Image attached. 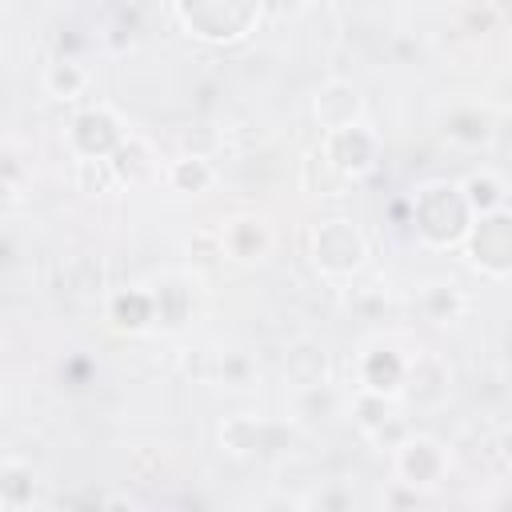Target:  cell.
I'll return each instance as SVG.
<instances>
[{
    "label": "cell",
    "instance_id": "8fae6325",
    "mask_svg": "<svg viewBox=\"0 0 512 512\" xmlns=\"http://www.w3.org/2000/svg\"><path fill=\"white\" fill-rule=\"evenodd\" d=\"M284 376L296 384V388H312V384H324L328 380V356L320 344L312 340H300L288 348L284 356Z\"/></svg>",
    "mask_w": 512,
    "mask_h": 512
},
{
    "label": "cell",
    "instance_id": "484cf974",
    "mask_svg": "<svg viewBox=\"0 0 512 512\" xmlns=\"http://www.w3.org/2000/svg\"><path fill=\"white\" fill-rule=\"evenodd\" d=\"M356 412H360V424H364V432H372L376 424H384L392 412H388V396H380V392H368L364 388V396L356 400Z\"/></svg>",
    "mask_w": 512,
    "mask_h": 512
},
{
    "label": "cell",
    "instance_id": "d4e9b609",
    "mask_svg": "<svg viewBox=\"0 0 512 512\" xmlns=\"http://www.w3.org/2000/svg\"><path fill=\"white\" fill-rule=\"evenodd\" d=\"M332 408H336V396H332L328 380L312 384V388H300V412L304 416H332Z\"/></svg>",
    "mask_w": 512,
    "mask_h": 512
},
{
    "label": "cell",
    "instance_id": "d6986e66",
    "mask_svg": "<svg viewBox=\"0 0 512 512\" xmlns=\"http://www.w3.org/2000/svg\"><path fill=\"white\" fill-rule=\"evenodd\" d=\"M420 304H424L428 320H436V324H448V320H456L464 312V296H460L456 284H428L420 292Z\"/></svg>",
    "mask_w": 512,
    "mask_h": 512
},
{
    "label": "cell",
    "instance_id": "277c9868",
    "mask_svg": "<svg viewBox=\"0 0 512 512\" xmlns=\"http://www.w3.org/2000/svg\"><path fill=\"white\" fill-rule=\"evenodd\" d=\"M364 256H368V244H364V236H360V228L352 220H324L312 232V260L328 276L356 272L364 264Z\"/></svg>",
    "mask_w": 512,
    "mask_h": 512
},
{
    "label": "cell",
    "instance_id": "4fadbf2b",
    "mask_svg": "<svg viewBox=\"0 0 512 512\" xmlns=\"http://www.w3.org/2000/svg\"><path fill=\"white\" fill-rule=\"evenodd\" d=\"M108 316L116 320V328H144L148 320H156V304H152V292H140V288H128V292H116L108 300Z\"/></svg>",
    "mask_w": 512,
    "mask_h": 512
},
{
    "label": "cell",
    "instance_id": "7c38bea8",
    "mask_svg": "<svg viewBox=\"0 0 512 512\" xmlns=\"http://www.w3.org/2000/svg\"><path fill=\"white\" fill-rule=\"evenodd\" d=\"M444 380H448V372H444L440 360H432V356H416V364H408L404 392H408L416 404H432V400H440Z\"/></svg>",
    "mask_w": 512,
    "mask_h": 512
},
{
    "label": "cell",
    "instance_id": "44dd1931",
    "mask_svg": "<svg viewBox=\"0 0 512 512\" xmlns=\"http://www.w3.org/2000/svg\"><path fill=\"white\" fill-rule=\"evenodd\" d=\"M168 180L176 192H204L212 184V164L204 156H180V160H172Z\"/></svg>",
    "mask_w": 512,
    "mask_h": 512
},
{
    "label": "cell",
    "instance_id": "f1b7e54d",
    "mask_svg": "<svg viewBox=\"0 0 512 512\" xmlns=\"http://www.w3.org/2000/svg\"><path fill=\"white\" fill-rule=\"evenodd\" d=\"M220 376H224V384L240 388V384L248 380V360H244L240 352H228V356L220 360Z\"/></svg>",
    "mask_w": 512,
    "mask_h": 512
},
{
    "label": "cell",
    "instance_id": "6da1fadb",
    "mask_svg": "<svg viewBox=\"0 0 512 512\" xmlns=\"http://www.w3.org/2000/svg\"><path fill=\"white\" fill-rule=\"evenodd\" d=\"M468 216H472V204L464 196V188H452V184H424L416 196H412V220L420 228V236L432 244V248H448V244H460L468 236Z\"/></svg>",
    "mask_w": 512,
    "mask_h": 512
},
{
    "label": "cell",
    "instance_id": "ac0fdd59",
    "mask_svg": "<svg viewBox=\"0 0 512 512\" xmlns=\"http://www.w3.org/2000/svg\"><path fill=\"white\" fill-rule=\"evenodd\" d=\"M84 84H88V72H84L76 60H68V56H60V60H52V64L44 68V88H48L52 96H60V100L80 96Z\"/></svg>",
    "mask_w": 512,
    "mask_h": 512
},
{
    "label": "cell",
    "instance_id": "83f0119b",
    "mask_svg": "<svg viewBox=\"0 0 512 512\" xmlns=\"http://www.w3.org/2000/svg\"><path fill=\"white\" fill-rule=\"evenodd\" d=\"M368 436H372L380 448H400V444L408 440V424H404L400 416H388V420H384V424H376Z\"/></svg>",
    "mask_w": 512,
    "mask_h": 512
},
{
    "label": "cell",
    "instance_id": "e0dca14e",
    "mask_svg": "<svg viewBox=\"0 0 512 512\" xmlns=\"http://www.w3.org/2000/svg\"><path fill=\"white\" fill-rule=\"evenodd\" d=\"M456 144H464V148H476V144H488V136H492V120H488V112H480V108H456L452 116H448V128H444Z\"/></svg>",
    "mask_w": 512,
    "mask_h": 512
},
{
    "label": "cell",
    "instance_id": "9c48e42d",
    "mask_svg": "<svg viewBox=\"0 0 512 512\" xmlns=\"http://www.w3.org/2000/svg\"><path fill=\"white\" fill-rule=\"evenodd\" d=\"M316 120L324 124V132L360 124V92L352 84H344V80H328L316 92Z\"/></svg>",
    "mask_w": 512,
    "mask_h": 512
},
{
    "label": "cell",
    "instance_id": "ffe728a7",
    "mask_svg": "<svg viewBox=\"0 0 512 512\" xmlns=\"http://www.w3.org/2000/svg\"><path fill=\"white\" fill-rule=\"evenodd\" d=\"M220 440H224L228 452L248 456V452H256V448H264V428H260L252 416H228L224 428H220Z\"/></svg>",
    "mask_w": 512,
    "mask_h": 512
},
{
    "label": "cell",
    "instance_id": "7a4b0ae2",
    "mask_svg": "<svg viewBox=\"0 0 512 512\" xmlns=\"http://www.w3.org/2000/svg\"><path fill=\"white\" fill-rule=\"evenodd\" d=\"M184 24L204 40L244 36L260 12V0H176Z\"/></svg>",
    "mask_w": 512,
    "mask_h": 512
},
{
    "label": "cell",
    "instance_id": "5b68a950",
    "mask_svg": "<svg viewBox=\"0 0 512 512\" xmlns=\"http://www.w3.org/2000/svg\"><path fill=\"white\" fill-rule=\"evenodd\" d=\"M324 156L348 176V180H356V176H368L372 168H376V156H380V144H376V136L364 128V124H348V128H332V132H324Z\"/></svg>",
    "mask_w": 512,
    "mask_h": 512
},
{
    "label": "cell",
    "instance_id": "30bf717a",
    "mask_svg": "<svg viewBox=\"0 0 512 512\" xmlns=\"http://www.w3.org/2000/svg\"><path fill=\"white\" fill-rule=\"evenodd\" d=\"M404 376H408V364L392 352V348H372L360 364V380L368 392H380V396H392L404 388Z\"/></svg>",
    "mask_w": 512,
    "mask_h": 512
},
{
    "label": "cell",
    "instance_id": "5bb4252c",
    "mask_svg": "<svg viewBox=\"0 0 512 512\" xmlns=\"http://www.w3.org/2000/svg\"><path fill=\"white\" fill-rule=\"evenodd\" d=\"M32 468L28 464H20L16 456H8L4 460V468H0V504L8 508V512H20V508H28L32 504Z\"/></svg>",
    "mask_w": 512,
    "mask_h": 512
},
{
    "label": "cell",
    "instance_id": "3957f363",
    "mask_svg": "<svg viewBox=\"0 0 512 512\" xmlns=\"http://www.w3.org/2000/svg\"><path fill=\"white\" fill-rule=\"evenodd\" d=\"M468 256L476 268L488 276H508L512 272V208H492L480 212V220L468 228Z\"/></svg>",
    "mask_w": 512,
    "mask_h": 512
},
{
    "label": "cell",
    "instance_id": "ba28073f",
    "mask_svg": "<svg viewBox=\"0 0 512 512\" xmlns=\"http://www.w3.org/2000/svg\"><path fill=\"white\" fill-rule=\"evenodd\" d=\"M220 236H224V252H228L232 260H240V264L264 260L268 248H272V236H268V228H264L256 216H236V220H228V224L220 228Z\"/></svg>",
    "mask_w": 512,
    "mask_h": 512
},
{
    "label": "cell",
    "instance_id": "f546056e",
    "mask_svg": "<svg viewBox=\"0 0 512 512\" xmlns=\"http://www.w3.org/2000/svg\"><path fill=\"white\" fill-rule=\"evenodd\" d=\"M4 192H8V200L20 196V156L12 148L4 152Z\"/></svg>",
    "mask_w": 512,
    "mask_h": 512
},
{
    "label": "cell",
    "instance_id": "4dcf8cb0",
    "mask_svg": "<svg viewBox=\"0 0 512 512\" xmlns=\"http://www.w3.org/2000/svg\"><path fill=\"white\" fill-rule=\"evenodd\" d=\"M500 456H504V464L512 468V428H508V432L500 436Z\"/></svg>",
    "mask_w": 512,
    "mask_h": 512
},
{
    "label": "cell",
    "instance_id": "8992f818",
    "mask_svg": "<svg viewBox=\"0 0 512 512\" xmlns=\"http://www.w3.org/2000/svg\"><path fill=\"white\" fill-rule=\"evenodd\" d=\"M68 144L76 156H112L124 144V128L108 108H88L72 120Z\"/></svg>",
    "mask_w": 512,
    "mask_h": 512
},
{
    "label": "cell",
    "instance_id": "9a60e30c",
    "mask_svg": "<svg viewBox=\"0 0 512 512\" xmlns=\"http://www.w3.org/2000/svg\"><path fill=\"white\" fill-rule=\"evenodd\" d=\"M108 160H112L120 184H136V180L152 176V152H148V144L136 140V136H124V144H120Z\"/></svg>",
    "mask_w": 512,
    "mask_h": 512
},
{
    "label": "cell",
    "instance_id": "2e32d148",
    "mask_svg": "<svg viewBox=\"0 0 512 512\" xmlns=\"http://www.w3.org/2000/svg\"><path fill=\"white\" fill-rule=\"evenodd\" d=\"M348 184V176L324 156V148H312L308 160H304V188L316 192V196H340Z\"/></svg>",
    "mask_w": 512,
    "mask_h": 512
},
{
    "label": "cell",
    "instance_id": "4316f807",
    "mask_svg": "<svg viewBox=\"0 0 512 512\" xmlns=\"http://www.w3.org/2000/svg\"><path fill=\"white\" fill-rule=\"evenodd\" d=\"M68 272H72V288L76 292H100V264L96 260L80 256V260L68 264Z\"/></svg>",
    "mask_w": 512,
    "mask_h": 512
},
{
    "label": "cell",
    "instance_id": "7402d4cb",
    "mask_svg": "<svg viewBox=\"0 0 512 512\" xmlns=\"http://www.w3.org/2000/svg\"><path fill=\"white\" fill-rule=\"evenodd\" d=\"M152 304H156V316H160L164 324H184V320H188V308H192V296H188L184 284L168 280V284H160V288L152 292Z\"/></svg>",
    "mask_w": 512,
    "mask_h": 512
},
{
    "label": "cell",
    "instance_id": "cb8c5ba5",
    "mask_svg": "<svg viewBox=\"0 0 512 512\" xmlns=\"http://www.w3.org/2000/svg\"><path fill=\"white\" fill-rule=\"evenodd\" d=\"M464 196H468L472 212H492V208L504 204V188H500V180H496L492 172L468 176V180H464Z\"/></svg>",
    "mask_w": 512,
    "mask_h": 512
},
{
    "label": "cell",
    "instance_id": "52a82bcc",
    "mask_svg": "<svg viewBox=\"0 0 512 512\" xmlns=\"http://www.w3.org/2000/svg\"><path fill=\"white\" fill-rule=\"evenodd\" d=\"M396 468H400L404 484H412V488H432V484H440L448 460H444V448H440L436 440H428V436H408V440L400 444Z\"/></svg>",
    "mask_w": 512,
    "mask_h": 512
},
{
    "label": "cell",
    "instance_id": "603a6c76",
    "mask_svg": "<svg viewBox=\"0 0 512 512\" xmlns=\"http://www.w3.org/2000/svg\"><path fill=\"white\" fill-rule=\"evenodd\" d=\"M76 180H80L84 192H108V188L120 184L108 156H80V160H76Z\"/></svg>",
    "mask_w": 512,
    "mask_h": 512
}]
</instances>
